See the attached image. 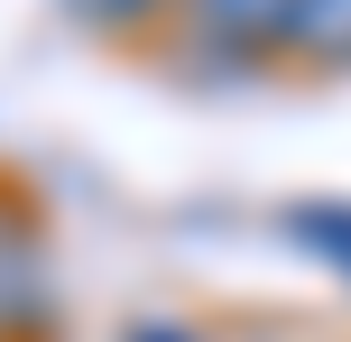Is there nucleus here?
<instances>
[{"label":"nucleus","instance_id":"nucleus-4","mask_svg":"<svg viewBox=\"0 0 351 342\" xmlns=\"http://www.w3.org/2000/svg\"><path fill=\"white\" fill-rule=\"evenodd\" d=\"M84 28H148V19L167 10V0H65Z\"/></svg>","mask_w":351,"mask_h":342},{"label":"nucleus","instance_id":"nucleus-5","mask_svg":"<svg viewBox=\"0 0 351 342\" xmlns=\"http://www.w3.org/2000/svg\"><path fill=\"white\" fill-rule=\"evenodd\" d=\"M121 342H204V333H194V324H167V315H148V324H130Z\"/></svg>","mask_w":351,"mask_h":342},{"label":"nucleus","instance_id":"nucleus-3","mask_svg":"<svg viewBox=\"0 0 351 342\" xmlns=\"http://www.w3.org/2000/svg\"><path fill=\"white\" fill-rule=\"evenodd\" d=\"M287 241H296L315 269L351 278V204H287Z\"/></svg>","mask_w":351,"mask_h":342},{"label":"nucleus","instance_id":"nucleus-2","mask_svg":"<svg viewBox=\"0 0 351 342\" xmlns=\"http://www.w3.org/2000/svg\"><path fill=\"white\" fill-rule=\"evenodd\" d=\"M287 56L342 74L351 65V0H296V10H287Z\"/></svg>","mask_w":351,"mask_h":342},{"label":"nucleus","instance_id":"nucleus-1","mask_svg":"<svg viewBox=\"0 0 351 342\" xmlns=\"http://www.w3.org/2000/svg\"><path fill=\"white\" fill-rule=\"evenodd\" d=\"M287 10L296 0H185L194 19V47H185V74H250L268 56H287Z\"/></svg>","mask_w":351,"mask_h":342}]
</instances>
